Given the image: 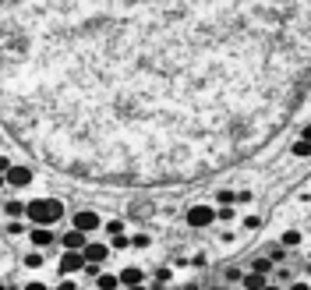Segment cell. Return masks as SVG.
<instances>
[{
    "label": "cell",
    "mask_w": 311,
    "mask_h": 290,
    "mask_svg": "<svg viewBox=\"0 0 311 290\" xmlns=\"http://www.w3.org/2000/svg\"><path fill=\"white\" fill-rule=\"evenodd\" d=\"M25 216L32 219V223H39V226H50V223H57V219L64 216V206L57 198H36V202L25 206Z\"/></svg>",
    "instance_id": "6da1fadb"
},
{
    "label": "cell",
    "mask_w": 311,
    "mask_h": 290,
    "mask_svg": "<svg viewBox=\"0 0 311 290\" xmlns=\"http://www.w3.org/2000/svg\"><path fill=\"white\" fill-rule=\"evenodd\" d=\"M32 166H25V163H11L7 170H4V184H11V188H28L32 184Z\"/></svg>",
    "instance_id": "7a4b0ae2"
},
{
    "label": "cell",
    "mask_w": 311,
    "mask_h": 290,
    "mask_svg": "<svg viewBox=\"0 0 311 290\" xmlns=\"http://www.w3.org/2000/svg\"><path fill=\"white\" fill-rule=\"evenodd\" d=\"M184 219H188V226L202 230V226H212V223H216V209H212V206H191Z\"/></svg>",
    "instance_id": "3957f363"
},
{
    "label": "cell",
    "mask_w": 311,
    "mask_h": 290,
    "mask_svg": "<svg viewBox=\"0 0 311 290\" xmlns=\"http://www.w3.org/2000/svg\"><path fill=\"white\" fill-rule=\"evenodd\" d=\"M71 226L81 230V234H92V230H99V226H103V219H99V213H92V209H81V213H75Z\"/></svg>",
    "instance_id": "277c9868"
},
{
    "label": "cell",
    "mask_w": 311,
    "mask_h": 290,
    "mask_svg": "<svg viewBox=\"0 0 311 290\" xmlns=\"http://www.w3.org/2000/svg\"><path fill=\"white\" fill-rule=\"evenodd\" d=\"M81 266H85L81 248H68V255L60 258V273H64V276H71V273H81Z\"/></svg>",
    "instance_id": "5b68a950"
},
{
    "label": "cell",
    "mask_w": 311,
    "mask_h": 290,
    "mask_svg": "<svg viewBox=\"0 0 311 290\" xmlns=\"http://www.w3.org/2000/svg\"><path fill=\"white\" fill-rule=\"evenodd\" d=\"M81 255H85V262H99V266H103V262L110 258V244H99V241L88 244V241H85V244H81Z\"/></svg>",
    "instance_id": "8992f818"
},
{
    "label": "cell",
    "mask_w": 311,
    "mask_h": 290,
    "mask_svg": "<svg viewBox=\"0 0 311 290\" xmlns=\"http://www.w3.org/2000/svg\"><path fill=\"white\" fill-rule=\"evenodd\" d=\"M117 280H120V287H142V283H145V273H142L138 266H128V269L117 273Z\"/></svg>",
    "instance_id": "52a82bcc"
},
{
    "label": "cell",
    "mask_w": 311,
    "mask_h": 290,
    "mask_svg": "<svg viewBox=\"0 0 311 290\" xmlns=\"http://www.w3.org/2000/svg\"><path fill=\"white\" fill-rule=\"evenodd\" d=\"M32 244H36V248H50V244H53L50 226H39V223H36V226H32Z\"/></svg>",
    "instance_id": "ba28073f"
},
{
    "label": "cell",
    "mask_w": 311,
    "mask_h": 290,
    "mask_svg": "<svg viewBox=\"0 0 311 290\" xmlns=\"http://www.w3.org/2000/svg\"><path fill=\"white\" fill-rule=\"evenodd\" d=\"M92 280H96V287H99V290H117V287H120L117 273H96Z\"/></svg>",
    "instance_id": "9c48e42d"
},
{
    "label": "cell",
    "mask_w": 311,
    "mask_h": 290,
    "mask_svg": "<svg viewBox=\"0 0 311 290\" xmlns=\"http://www.w3.org/2000/svg\"><path fill=\"white\" fill-rule=\"evenodd\" d=\"M237 283H244V287L258 290V287H265V273H258V269H251V273H247V276H240Z\"/></svg>",
    "instance_id": "30bf717a"
},
{
    "label": "cell",
    "mask_w": 311,
    "mask_h": 290,
    "mask_svg": "<svg viewBox=\"0 0 311 290\" xmlns=\"http://www.w3.org/2000/svg\"><path fill=\"white\" fill-rule=\"evenodd\" d=\"M81 244H85V234H81V230H75V226H71V230L64 234V248H81Z\"/></svg>",
    "instance_id": "8fae6325"
},
{
    "label": "cell",
    "mask_w": 311,
    "mask_h": 290,
    "mask_svg": "<svg viewBox=\"0 0 311 290\" xmlns=\"http://www.w3.org/2000/svg\"><path fill=\"white\" fill-rule=\"evenodd\" d=\"M113 248H117V251H128V248H131V237H128L124 230H120V234H113V244H110V251H113Z\"/></svg>",
    "instance_id": "7c38bea8"
},
{
    "label": "cell",
    "mask_w": 311,
    "mask_h": 290,
    "mask_svg": "<svg viewBox=\"0 0 311 290\" xmlns=\"http://www.w3.org/2000/svg\"><path fill=\"white\" fill-rule=\"evenodd\" d=\"M279 244H283V248H297V244H301V230H287Z\"/></svg>",
    "instance_id": "4fadbf2b"
},
{
    "label": "cell",
    "mask_w": 311,
    "mask_h": 290,
    "mask_svg": "<svg viewBox=\"0 0 311 290\" xmlns=\"http://www.w3.org/2000/svg\"><path fill=\"white\" fill-rule=\"evenodd\" d=\"M25 269H43V251H28L25 255Z\"/></svg>",
    "instance_id": "5bb4252c"
},
{
    "label": "cell",
    "mask_w": 311,
    "mask_h": 290,
    "mask_svg": "<svg viewBox=\"0 0 311 290\" xmlns=\"http://www.w3.org/2000/svg\"><path fill=\"white\" fill-rule=\"evenodd\" d=\"M251 269H258V273H265V276H269V273H272V258H265V255H258Z\"/></svg>",
    "instance_id": "9a60e30c"
},
{
    "label": "cell",
    "mask_w": 311,
    "mask_h": 290,
    "mask_svg": "<svg viewBox=\"0 0 311 290\" xmlns=\"http://www.w3.org/2000/svg\"><path fill=\"white\" fill-rule=\"evenodd\" d=\"M4 213H7V216H25V202H7Z\"/></svg>",
    "instance_id": "2e32d148"
},
{
    "label": "cell",
    "mask_w": 311,
    "mask_h": 290,
    "mask_svg": "<svg viewBox=\"0 0 311 290\" xmlns=\"http://www.w3.org/2000/svg\"><path fill=\"white\" fill-rule=\"evenodd\" d=\"M233 198H237V191H227V188L216 191V202H220V206H233Z\"/></svg>",
    "instance_id": "e0dca14e"
},
{
    "label": "cell",
    "mask_w": 311,
    "mask_h": 290,
    "mask_svg": "<svg viewBox=\"0 0 311 290\" xmlns=\"http://www.w3.org/2000/svg\"><path fill=\"white\" fill-rule=\"evenodd\" d=\"M170 280H173V273H170V269H156V283H159V287H166Z\"/></svg>",
    "instance_id": "ac0fdd59"
},
{
    "label": "cell",
    "mask_w": 311,
    "mask_h": 290,
    "mask_svg": "<svg viewBox=\"0 0 311 290\" xmlns=\"http://www.w3.org/2000/svg\"><path fill=\"white\" fill-rule=\"evenodd\" d=\"M294 152H297V156H308V135H301V138L294 142Z\"/></svg>",
    "instance_id": "d6986e66"
},
{
    "label": "cell",
    "mask_w": 311,
    "mask_h": 290,
    "mask_svg": "<svg viewBox=\"0 0 311 290\" xmlns=\"http://www.w3.org/2000/svg\"><path fill=\"white\" fill-rule=\"evenodd\" d=\"M269 258H272V262H283V258H287V248H283V244H276V248H272V255H269Z\"/></svg>",
    "instance_id": "ffe728a7"
},
{
    "label": "cell",
    "mask_w": 311,
    "mask_h": 290,
    "mask_svg": "<svg viewBox=\"0 0 311 290\" xmlns=\"http://www.w3.org/2000/svg\"><path fill=\"white\" fill-rule=\"evenodd\" d=\"M233 216H237V213H233L230 206H223V209H220V213H216V219H223V223H230Z\"/></svg>",
    "instance_id": "44dd1931"
},
{
    "label": "cell",
    "mask_w": 311,
    "mask_h": 290,
    "mask_svg": "<svg viewBox=\"0 0 311 290\" xmlns=\"http://www.w3.org/2000/svg\"><path fill=\"white\" fill-rule=\"evenodd\" d=\"M131 248H149V237H145V234H138V237H131Z\"/></svg>",
    "instance_id": "7402d4cb"
},
{
    "label": "cell",
    "mask_w": 311,
    "mask_h": 290,
    "mask_svg": "<svg viewBox=\"0 0 311 290\" xmlns=\"http://www.w3.org/2000/svg\"><path fill=\"white\" fill-rule=\"evenodd\" d=\"M244 226H247V230H258V226H262V219H258V216H244Z\"/></svg>",
    "instance_id": "603a6c76"
},
{
    "label": "cell",
    "mask_w": 311,
    "mask_h": 290,
    "mask_svg": "<svg viewBox=\"0 0 311 290\" xmlns=\"http://www.w3.org/2000/svg\"><path fill=\"white\" fill-rule=\"evenodd\" d=\"M106 230H110V234H120V230H124V223H120V219H110V223H106Z\"/></svg>",
    "instance_id": "cb8c5ba5"
},
{
    "label": "cell",
    "mask_w": 311,
    "mask_h": 290,
    "mask_svg": "<svg viewBox=\"0 0 311 290\" xmlns=\"http://www.w3.org/2000/svg\"><path fill=\"white\" fill-rule=\"evenodd\" d=\"M7 166H11V159H7V156H0V173H4Z\"/></svg>",
    "instance_id": "d4e9b609"
},
{
    "label": "cell",
    "mask_w": 311,
    "mask_h": 290,
    "mask_svg": "<svg viewBox=\"0 0 311 290\" xmlns=\"http://www.w3.org/2000/svg\"><path fill=\"white\" fill-rule=\"evenodd\" d=\"M0 188H4V173H0Z\"/></svg>",
    "instance_id": "484cf974"
}]
</instances>
